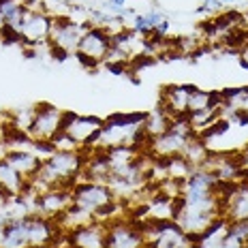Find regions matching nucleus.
<instances>
[{
    "label": "nucleus",
    "mask_w": 248,
    "mask_h": 248,
    "mask_svg": "<svg viewBox=\"0 0 248 248\" xmlns=\"http://www.w3.org/2000/svg\"><path fill=\"white\" fill-rule=\"evenodd\" d=\"M88 26L90 22H75L69 15H51V32L47 41L49 54L60 60L75 56Z\"/></svg>",
    "instance_id": "obj_1"
},
{
    "label": "nucleus",
    "mask_w": 248,
    "mask_h": 248,
    "mask_svg": "<svg viewBox=\"0 0 248 248\" xmlns=\"http://www.w3.org/2000/svg\"><path fill=\"white\" fill-rule=\"evenodd\" d=\"M19 39L26 49H37L47 45L49 32H51V13L47 9H28L24 7V13L19 17L17 26Z\"/></svg>",
    "instance_id": "obj_2"
},
{
    "label": "nucleus",
    "mask_w": 248,
    "mask_h": 248,
    "mask_svg": "<svg viewBox=\"0 0 248 248\" xmlns=\"http://www.w3.org/2000/svg\"><path fill=\"white\" fill-rule=\"evenodd\" d=\"M71 199H73V203H71L73 208L94 216V220H99L103 210L109 208L116 201L109 186L96 182H77L71 190Z\"/></svg>",
    "instance_id": "obj_3"
},
{
    "label": "nucleus",
    "mask_w": 248,
    "mask_h": 248,
    "mask_svg": "<svg viewBox=\"0 0 248 248\" xmlns=\"http://www.w3.org/2000/svg\"><path fill=\"white\" fill-rule=\"evenodd\" d=\"M111 49V34L101 26H88L84 37L79 41L75 58L86 66V69H99L101 64H105L107 54Z\"/></svg>",
    "instance_id": "obj_4"
},
{
    "label": "nucleus",
    "mask_w": 248,
    "mask_h": 248,
    "mask_svg": "<svg viewBox=\"0 0 248 248\" xmlns=\"http://www.w3.org/2000/svg\"><path fill=\"white\" fill-rule=\"evenodd\" d=\"M141 225L148 248H195V240L184 233L175 220H167V223L146 220Z\"/></svg>",
    "instance_id": "obj_5"
},
{
    "label": "nucleus",
    "mask_w": 248,
    "mask_h": 248,
    "mask_svg": "<svg viewBox=\"0 0 248 248\" xmlns=\"http://www.w3.org/2000/svg\"><path fill=\"white\" fill-rule=\"evenodd\" d=\"M107 225L105 233V248H148L143 225L135 218H118Z\"/></svg>",
    "instance_id": "obj_6"
},
{
    "label": "nucleus",
    "mask_w": 248,
    "mask_h": 248,
    "mask_svg": "<svg viewBox=\"0 0 248 248\" xmlns=\"http://www.w3.org/2000/svg\"><path fill=\"white\" fill-rule=\"evenodd\" d=\"M64 116H66L64 109H58V107L49 105V103H39V105H34V120H32L28 135L34 141L51 143V139L58 135V133H62Z\"/></svg>",
    "instance_id": "obj_7"
},
{
    "label": "nucleus",
    "mask_w": 248,
    "mask_h": 248,
    "mask_svg": "<svg viewBox=\"0 0 248 248\" xmlns=\"http://www.w3.org/2000/svg\"><path fill=\"white\" fill-rule=\"evenodd\" d=\"M103 126H105V120H101V118H96V116H79V113L66 111L62 131L73 137L75 141L79 143L81 150H86L96 143Z\"/></svg>",
    "instance_id": "obj_8"
},
{
    "label": "nucleus",
    "mask_w": 248,
    "mask_h": 248,
    "mask_svg": "<svg viewBox=\"0 0 248 248\" xmlns=\"http://www.w3.org/2000/svg\"><path fill=\"white\" fill-rule=\"evenodd\" d=\"M220 216L227 223L248 220V178L233 182L220 203Z\"/></svg>",
    "instance_id": "obj_9"
},
{
    "label": "nucleus",
    "mask_w": 248,
    "mask_h": 248,
    "mask_svg": "<svg viewBox=\"0 0 248 248\" xmlns=\"http://www.w3.org/2000/svg\"><path fill=\"white\" fill-rule=\"evenodd\" d=\"M73 199H71V190L66 188H49L45 193L37 195V210L34 214L45 216V218L58 220L66 210L71 208Z\"/></svg>",
    "instance_id": "obj_10"
},
{
    "label": "nucleus",
    "mask_w": 248,
    "mask_h": 248,
    "mask_svg": "<svg viewBox=\"0 0 248 248\" xmlns=\"http://www.w3.org/2000/svg\"><path fill=\"white\" fill-rule=\"evenodd\" d=\"M107 225L101 220H92L84 227L69 231L71 248H105Z\"/></svg>",
    "instance_id": "obj_11"
},
{
    "label": "nucleus",
    "mask_w": 248,
    "mask_h": 248,
    "mask_svg": "<svg viewBox=\"0 0 248 248\" xmlns=\"http://www.w3.org/2000/svg\"><path fill=\"white\" fill-rule=\"evenodd\" d=\"M193 86H180V84H171V86H165L161 90V99H158V105L165 107V111L173 118H184L188 109V92Z\"/></svg>",
    "instance_id": "obj_12"
},
{
    "label": "nucleus",
    "mask_w": 248,
    "mask_h": 248,
    "mask_svg": "<svg viewBox=\"0 0 248 248\" xmlns=\"http://www.w3.org/2000/svg\"><path fill=\"white\" fill-rule=\"evenodd\" d=\"M4 161L11 165L13 169H17L19 173L24 175V178L32 180L34 175H37L41 163H43V158L39 156V154H34L32 150L28 148H22V150H7L4 152Z\"/></svg>",
    "instance_id": "obj_13"
},
{
    "label": "nucleus",
    "mask_w": 248,
    "mask_h": 248,
    "mask_svg": "<svg viewBox=\"0 0 248 248\" xmlns=\"http://www.w3.org/2000/svg\"><path fill=\"white\" fill-rule=\"evenodd\" d=\"M28 178H24L17 169H13L4 158H0V193L7 195L9 199L22 197L28 190Z\"/></svg>",
    "instance_id": "obj_14"
},
{
    "label": "nucleus",
    "mask_w": 248,
    "mask_h": 248,
    "mask_svg": "<svg viewBox=\"0 0 248 248\" xmlns=\"http://www.w3.org/2000/svg\"><path fill=\"white\" fill-rule=\"evenodd\" d=\"M171 124H173V118L165 111V107H161V105L154 107L152 111L143 116V124H141L146 143L150 141V139H156V137L165 135V133L171 128ZM143 150H146V148H143Z\"/></svg>",
    "instance_id": "obj_15"
},
{
    "label": "nucleus",
    "mask_w": 248,
    "mask_h": 248,
    "mask_svg": "<svg viewBox=\"0 0 248 248\" xmlns=\"http://www.w3.org/2000/svg\"><path fill=\"white\" fill-rule=\"evenodd\" d=\"M214 105H223V94L220 92H210V90H199V88H190L188 92V105L186 109L188 113H197V111H203V109H210ZM186 113V116H188Z\"/></svg>",
    "instance_id": "obj_16"
},
{
    "label": "nucleus",
    "mask_w": 248,
    "mask_h": 248,
    "mask_svg": "<svg viewBox=\"0 0 248 248\" xmlns=\"http://www.w3.org/2000/svg\"><path fill=\"white\" fill-rule=\"evenodd\" d=\"M227 229H229V223L225 218H218L203 235L195 240V248H218L223 237L227 235Z\"/></svg>",
    "instance_id": "obj_17"
},
{
    "label": "nucleus",
    "mask_w": 248,
    "mask_h": 248,
    "mask_svg": "<svg viewBox=\"0 0 248 248\" xmlns=\"http://www.w3.org/2000/svg\"><path fill=\"white\" fill-rule=\"evenodd\" d=\"M218 248H244V242H242L240 237H235L233 233H229V229H227V235L223 237Z\"/></svg>",
    "instance_id": "obj_18"
},
{
    "label": "nucleus",
    "mask_w": 248,
    "mask_h": 248,
    "mask_svg": "<svg viewBox=\"0 0 248 248\" xmlns=\"http://www.w3.org/2000/svg\"><path fill=\"white\" fill-rule=\"evenodd\" d=\"M240 62H242V66L248 71V41L240 47Z\"/></svg>",
    "instance_id": "obj_19"
},
{
    "label": "nucleus",
    "mask_w": 248,
    "mask_h": 248,
    "mask_svg": "<svg viewBox=\"0 0 248 248\" xmlns=\"http://www.w3.org/2000/svg\"><path fill=\"white\" fill-rule=\"evenodd\" d=\"M235 0H220V4H223V7H229V4H233Z\"/></svg>",
    "instance_id": "obj_20"
},
{
    "label": "nucleus",
    "mask_w": 248,
    "mask_h": 248,
    "mask_svg": "<svg viewBox=\"0 0 248 248\" xmlns=\"http://www.w3.org/2000/svg\"><path fill=\"white\" fill-rule=\"evenodd\" d=\"M244 30H246V32H248V11L244 13Z\"/></svg>",
    "instance_id": "obj_21"
},
{
    "label": "nucleus",
    "mask_w": 248,
    "mask_h": 248,
    "mask_svg": "<svg viewBox=\"0 0 248 248\" xmlns=\"http://www.w3.org/2000/svg\"><path fill=\"white\" fill-rule=\"evenodd\" d=\"M4 26H7V24H4V19H2V17H0V34H2V30H4Z\"/></svg>",
    "instance_id": "obj_22"
},
{
    "label": "nucleus",
    "mask_w": 248,
    "mask_h": 248,
    "mask_svg": "<svg viewBox=\"0 0 248 248\" xmlns=\"http://www.w3.org/2000/svg\"><path fill=\"white\" fill-rule=\"evenodd\" d=\"M244 248H248V242H244Z\"/></svg>",
    "instance_id": "obj_23"
}]
</instances>
